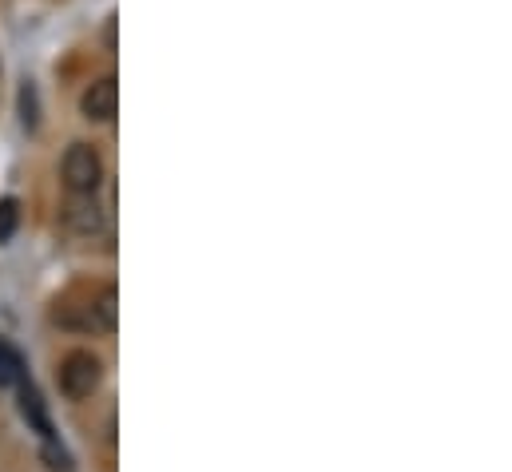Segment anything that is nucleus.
Returning a JSON list of instances; mask_svg holds the SVG:
<instances>
[{
    "mask_svg": "<svg viewBox=\"0 0 512 472\" xmlns=\"http://www.w3.org/2000/svg\"><path fill=\"white\" fill-rule=\"evenodd\" d=\"M56 381H60V393L68 401H92L96 389L104 385V361L92 354V350H72V354L60 361Z\"/></svg>",
    "mask_w": 512,
    "mask_h": 472,
    "instance_id": "1",
    "label": "nucleus"
},
{
    "mask_svg": "<svg viewBox=\"0 0 512 472\" xmlns=\"http://www.w3.org/2000/svg\"><path fill=\"white\" fill-rule=\"evenodd\" d=\"M64 187L68 195H96L104 183V159L92 143H72L64 155Z\"/></svg>",
    "mask_w": 512,
    "mask_h": 472,
    "instance_id": "2",
    "label": "nucleus"
},
{
    "mask_svg": "<svg viewBox=\"0 0 512 472\" xmlns=\"http://www.w3.org/2000/svg\"><path fill=\"white\" fill-rule=\"evenodd\" d=\"M116 108H120V84H116V76H100L80 96V116L88 119V123H108V119L116 116Z\"/></svg>",
    "mask_w": 512,
    "mask_h": 472,
    "instance_id": "3",
    "label": "nucleus"
},
{
    "mask_svg": "<svg viewBox=\"0 0 512 472\" xmlns=\"http://www.w3.org/2000/svg\"><path fill=\"white\" fill-rule=\"evenodd\" d=\"M20 413H24V421H28V425L40 433V441H56V429H52L48 405H44L40 389H36L32 381H24V377H20Z\"/></svg>",
    "mask_w": 512,
    "mask_h": 472,
    "instance_id": "4",
    "label": "nucleus"
},
{
    "mask_svg": "<svg viewBox=\"0 0 512 472\" xmlns=\"http://www.w3.org/2000/svg\"><path fill=\"white\" fill-rule=\"evenodd\" d=\"M88 306H92V318H96V334H116V326H120V294H116V286H100Z\"/></svg>",
    "mask_w": 512,
    "mask_h": 472,
    "instance_id": "5",
    "label": "nucleus"
},
{
    "mask_svg": "<svg viewBox=\"0 0 512 472\" xmlns=\"http://www.w3.org/2000/svg\"><path fill=\"white\" fill-rule=\"evenodd\" d=\"M64 227L72 235H96L100 231V207L92 203V195H76V203L64 211Z\"/></svg>",
    "mask_w": 512,
    "mask_h": 472,
    "instance_id": "6",
    "label": "nucleus"
},
{
    "mask_svg": "<svg viewBox=\"0 0 512 472\" xmlns=\"http://www.w3.org/2000/svg\"><path fill=\"white\" fill-rule=\"evenodd\" d=\"M20 354L8 346V342H0V385H12V381H20Z\"/></svg>",
    "mask_w": 512,
    "mask_h": 472,
    "instance_id": "7",
    "label": "nucleus"
},
{
    "mask_svg": "<svg viewBox=\"0 0 512 472\" xmlns=\"http://www.w3.org/2000/svg\"><path fill=\"white\" fill-rule=\"evenodd\" d=\"M20 119H24L28 131L40 123V104H36V88H32V84L20 88Z\"/></svg>",
    "mask_w": 512,
    "mask_h": 472,
    "instance_id": "8",
    "label": "nucleus"
},
{
    "mask_svg": "<svg viewBox=\"0 0 512 472\" xmlns=\"http://www.w3.org/2000/svg\"><path fill=\"white\" fill-rule=\"evenodd\" d=\"M16 223H20V203L16 199H0V242L16 235Z\"/></svg>",
    "mask_w": 512,
    "mask_h": 472,
    "instance_id": "9",
    "label": "nucleus"
},
{
    "mask_svg": "<svg viewBox=\"0 0 512 472\" xmlns=\"http://www.w3.org/2000/svg\"><path fill=\"white\" fill-rule=\"evenodd\" d=\"M44 461H48V469L56 472H68L72 469V461H68V453L56 445V441H44Z\"/></svg>",
    "mask_w": 512,
    "mask_h": 472,
    "instance_id": "10",
    "label": "nucleus"
}]
</instances>
